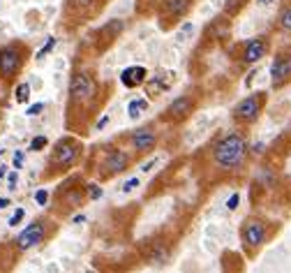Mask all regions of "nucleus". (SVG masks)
<instances>
[{"label":"nucleus","mask_w":291,"mask_h":273,"mask_svg":"<svg viewBox=\"0 0 291 273\" xmlns=\"http://www.w3.org/2000/svg\"><path fill=\"white\" fill-rule=\"evenodd\" d=\"M247 151H250V146H247V139H245L243 132H238V130L226 132L211 148L213 165L224 174H236L247 162Z\"/></svg>","instance_id":"nucleus-1"},{"label":"nucleus","mask_w":291,"mask_h":273,"mask_svg":"<svg viewBox=\"0 0 291 273\" xmlns=\"http://www.w3.org/2000/svg\"><path fill=\"white\" fill-rule=\"evenodd\" d=\"M81 153H83V146L74 137H63L60 141H56V146L51 151V158L47 162V179L49 176H60V174L70 172L79 162Z\"/></svg>","instance_id":"nucleus-2"},{"label":"nucleus","mask_w":291,"mask_h":273,"mask_svg":"<svg viewBox=\"0 0 291 273\" xmlns=\"http://www.w3.org/2000/svg\"><path fill=\"white\" fill-rule=\"evenodd\" d=\"M99 86L90 72H74L70 81V102H67V111L72 113L79 107H88L95 100Z\"/></svg>","instance_id":"nucleus-3"},{"label":"nucleus","mask_w":291,"mask_h":273,"mask_svg":"<svg viewBox=\"0 0 291 273\" xmlns=\"http://www.w3.org/2000/svg\"><path fill=\"white\" fill-rule=\"evenodd\" d=\"M28 56H30V51L21 42H12V44L0 47V79L5 81L16 79L19 72L23 70V65H26Z\"/></svg>","instance_id":"nucleus-4"},{"label":"nucleus","mask_w":291,"mask_h":273,"mask_svg":"<svg viewBox=\"0 0 291 273\" xmlns=\"http://www.w3.org/2000/svg\"><path fill=\"white\" fill-rule=\"evenodd\" d=\"M106 0H65L63 2V19H65L67 26H81V23H88L90 19H95L102 7H104Z\"/></svg>","instance_id":"nucleus-5"},{"label":"nucleus","mask_w":291,"mask_h":273,"mask_svg":"<svg viewBox=\"0 0 291 273\" xmlns=\"http://www.w3.org/2000/svg\"><path fill=\"white\" fill-rule=\"evenodd\" d=\"M240 241H243L245 253L250 257L257 255L268 241V222L261 218H247L240 227Z\"/></svg>","instance_id":"nucleus-6"},{"label":"nucleus","mask_w":291,"mask_h":273,"mask_svg":"<svg viewBox=\"0 0 291 273\" xmlns=\"http://www.w3.org/2000/svg\"><path fill=\"white\" fill-rule=\"evenodd\" d=\"M266 100H268V95L266 93L247 95V97H243V100L231 109V118L236 120L238 125H243V127L254 125V123L259 120V116H261V111H264Z\"/></svg>","instance_id":"nucleus-7"},{"label":"nucleus","mask_w":291,"mask_h":273,"mask_svg":"<svg viewBox=\"0 0 291 273\" xmlns=\"http://www.w3.org/2000/svg\"><path fill=\"white\" fill-rule=\"evenodd\" d=\"M194 0H162L159 2V28L162 30H171L183 16H187V12L192 9Z\"/></svg>","instance_id":"nucleus-8"},{"label":"nucleus","mask_w":291,"mask_h":273,"mask_svg":"<svg viewBox=\"0 0 291 273\" xmlns=\"http://www.w3.org/2000/svg\"><path fill=\"white\" fill-rule=\"evenodd\" d=\"M268 51H271V40H268L266 35H259V37L240 42L238 47H236V54H238L236 58H238L243 65H252V63L261 60L264 56H268Z\"/></svg>","instance_id":"nucleus-9"},{"label":"nucleus","mask_w":291,"mask_h":273,"mask_svg":"<svg viewBox=\"0 0 291 273\" xmlns=\"http://www.w3.org/2000/svg\"><path fill=\"white\" fill-rule=\"evenodd\" d=\"M130 165H132V155L125 153V151L113 148V151L106 153V158L99 165V174H102V179H113L116 174L130 169Z\"/></svg>","instance_id":"nucleus-10"},{"label":"nucleus","mask_w":291,"mask_h":273,"mask_svg":"<svg viewBox=\"0 0 291 273\" xmlns=\"http://www.w3.org/2000/svg\"><path fill=\"white\" fill-rule=\"evenodd\" d=\"M194 107H197V100H194L192 95H180V97H176L169 104V109L164 111L162 120H166V123H183V120H187L192 116Z\"/></svg>","instance_id":"nucleus-11"},{"label":"nucleus","mask_w":291,"mask_h":273,"mask_svg":"<svg viewBox=\"0 0 291 273\" xmlns=\"http://www.w3.org/2000/svg\"><path fill=\"white\" fill-rule=\"evenodd\" d=\"M44 239H47V220H35L33 225H28L16 236V248L19 250H28V248L40 246Z\"/></svg>","instance_id":"nucleus-12"},{"label":"nucleus","mask_w":291,"mask_h":273,"mask_svg":"<svg viewBox=\"0 0 291 273\" xmlns=\"http://www.w3.org/2000/svg\"><path fill=\"white\" fill-rule=\"evenodd\" d=\"M130 144H132V151L134 153H150L152 148L157 146V132L155 127L148 125V127H139L130 134Z\"/></svg>","instance_id":"nucleus-13"},{"label":"nucleus","mask_w":291,"mask_h":273,"mask_svg":"<svg viewBox=\"0 0 291 273\" xmlns=\"http://www.w3.org/2000/svg\"><path fill=\"white\" fill-rule=\"evenodd\" d=\"M271 81H273V88H282L291 81V54L275 56V60L271 65Z\"/></svg>","instance_id":"nucleus-14"},{"label":"nucleus","mask_w":291,"mask_h":273,"mask_svg":"<svg viewBox=\"0 0 291 273\" xmlns=\"http://www.w3.org/2000/svg\"><path fill=\"white\" fill-rule=\"evenodd\" d=\"M58 194H60V204H67V208L83 206V199H86L83 187H81V185H72V181L63 183V187H60Z\"/></svg>","instance_id":"nucleus-15"},{"label":"nucleus","mask_w":291,"mask_h":273,"mask_svg":"<svg viewBox=\"0 0 291 273\" xmlns=\"http://www.w3.org/2000/svg\"><path fill=\"white\" fill-rule=\"evenodd\" d=\"M120 79H123V84H125L127 88H139L141 84L148 81V72H146V67L132 65V67H127V70H123Z\"/></svg>","instance_id":"nucleus-16"},{"label":"nucleus","mask_w":291,"mask_h":273,"mask_svg":"<svg viewBox=\"0 0 291 273\" xmlns=\"http://www.w3.org/2000/svg\"><path fill=\"white\" fill-rule=\"evenodd\" d=\"M275 30L282 35H291V0L282 2L278 12V19H275Z\"/></svg>","instance_id":"nucleus-17"},{"label":"nucleus","mask_w":291,"mask_h":273,"mask_svg":"<svg viewBox=\"0 0 291 273\" xmlns=\"http://www.w3.org/2000/svg\"><path fill=\"white\" fill-rule=\"evenodd\" d=\"M144 109H148V100H132L130 102V107H127V111H130V118H137Z\"/></svg>","instance_id":"nucleus-18"},{"label":"nucleus","mask_w":291,"mask_h":273,"mask_svg":"<svg viewBox=\"0 0 291 273\" xmlns=\"http://www.w3.org/2000/svg\"><path fill=\"white\" fill-rule=\"evenodd\" d=\"M16 93H19V95H16V100H19V102H26L28 100V93H30V86H28V84H21Z\"/></svg>","instance_id":"nucleus-19"},{"label":"nucleus","mask_w":291,"mask_h":273,"mask_svg":"<svg viewBox=\"0 0 291 273\" xmlns=\"http://www.w3.org/2000/svg\"><path fill=\"white\" fill-rule=\"evenodd\" d=\"M53 47H56V37H49V42H47V44H44V49H42L40 54H37V58H44V56H47V54H49V51H51Z\"/></svg>","instance_id":"nucleus-20"},{"label":"nucleus","mask_w":291,"mask_h":273,"mask_svg":"<svg viewBox=\"0 0 291 273\" xmlns=\"http://www.w3.org/2000/svg\"><path fill=\"white\" fill-rule=\"evenodd\" d=\"M42 146H47V137H37V139H33V144H30L33 151H40Z\"/></svg>","instance_id":"nucleus-21"},{"label":"nucleus","mask_w":291,"mask_h":273,"mask_svg":"<svg viewBox=\"0 0 291 273\" xmlns=\"http://www.w3.org/2000/svg\"><path fill=\"white\" fill-rule=\"evenodd\" d=\"M23 218V208H19V211H16V213L12 215V220H9V225H19V220Z\"/></svg>","instance_id":"nucleus-22"},{"label":"nucleus","mask_w":291,"mask_h":273,"mask_svg":"<svg viewBox=\"0 0 291 273\" xmlns=\"http://www.w3.org/2000/svg\"><path fill=\"white\" fill-rule=\"evenodd\" d=\"M47 197H49V194H47V192H44V190H40V192H37V194H35V199H37V201H40V204H42V206H44V204H47Z\"/></svg>","instance_id":"nucleus-23"},{"label":"nucleus","mask_w":291,"mask_h":273,"mask_svg":"<svg viewBox=\"0 0 291 273\" xmlns=\"http://www.w3.org/2000/svg\"><path fill=\"white\" fill-rule=\"evenodd\" d=\"M88 194H90V199H99V194H102V192H99V187H88Z\"/></svg>","instance_id":"nucleus-24"},{"label":"nucleus","mask_w":291,"mask_h":273,"mask_svg":"<svg viewBox=\"0 0 291 273\" xmlns=\"http://www.w3.org/2000/svg\"><path fill=\"white\" fill-rule=\"evenodd\" d=\"M44 109V104H33V107L28 109V116H35V113H40Z\"/></svg>","instance_id":"nucleus-25"},{"label":"nucleus","mask_w":291,"mask_h":273,"mask_svg":"<svg viewBox=\"0 0 291 273\" xmlns=\"http://www.w3.org/2000/svg\"><path fill=\"white\" fill-rule=\"evenodd\" d=\"M238 201H240V197H238V194H233L231 199H229V204H226V206H229V208H231V211H233V208L238 206Z\"/></svg>","instance_id":"nucleus-26"},{"label":"nucleus","mask_w":291,"mask_h":273,"mask_svg":"<svg viewBox=\"0 0 291 273\" xmlns=\"http://www.w3.org/2000/svg\"><path fill=\"white\" fill-rule=\"evenodd\" d=\"M7 204H9V199H0V208H5Z\"/></svg>","instance_id":"nucleus-27"}]
</instances>
